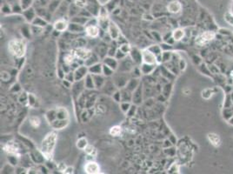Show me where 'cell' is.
Returning <instances> with one entry per match:
<instances>
[{
	"label": "cell",
	"instance_id": "b9f144b4",
	"mask_svg": "<svg viewBox=\"0 0 233 174\" xmlns=\"http://www.w3.org/2000/svg\"><path fill=\"white\" fill-rule=\"evenodd\" d=\"M120 104V110L123 111V113L126 114L128 112V111L130 110V108L131 106V103L129 101H122L119 103Z\"/></svg>",
	"mask_w": 233,
	"mask_h": 174
},
{
	"label": "cell",
	"instance_id": "be15d7a7",
	"mask_svg": "<svg viewBox=\"0 0 233 174\" xmlns=\"http://www.w3.org/2000/svg\"><path fill=\"white\" fill-rule=\"evenodd\" d=\"M38 173V170L37 169H34V168H30L27 172V173Z\"/></svg>",
	"mask_w": 233,
	"mask_h": 174
},
{
	"label": "cell",
	"instance_id": "11a10c76",
	"mask_svg": "<svg viewBox=\"0 0 233 174\" xmlns=\"http://www.w3.org/2000/svg\"><path fill=\"white\" fill-rule=\"evenodd\" d=\"M32 2V0H22V4H21V8L23 10H26L28 8H30L31 3Z\"/></svg>",
	"mask_w": 233,
	"mask_h": 174
},
{
	"label": "cell",
	"instance_id": "f907efd6",
	"mask_svg": "<svg viewBox=\"0 0 233 174\" xmlns=\"http://www.w3.org/2000/svg\"><path fill=\"white\" fill-rule=\"evenodd\" d=\"M127 56H128L127 54H125V52H122V51H121V50L118 48V49H117V51H116V55H115V58H116L118 61H121V60L125 59V58Z\"/></svg>",
	"mask_w": 233,
	"mask_h": 174
},
{
	"label": "cell",
	"instance_id": "5b68a950",
	"mask_svg": "<svg viewBox=\"0 0 233 174\" xmlns=\"http://www.w3.org/2000/svg\"><path fill=\"white\" fill-rule=\"evenodd\" d=\"M136 66V65L134 64V62L132 61V59L130 58L129 55L123 60L119 61V66L117 68V71L120 72H130L132 71V69Z\"/></svg>",
	"mask_w": 233,
	"mask_h": 174
},
{
	"label": "cell",
	"instance_id": "52a82bcc",
	"mask_svg": "<svg viewBox=\"0 0 233 174\" xmlns=\"http://www.w3.org/2000/svg\"><path fill=\"white\" fill-rule=\"evenodd\" d=\"M214 37H215V34L212 31H205L197 38L196 44L197 45H200V46L205 45L210 41L214 39Z\"/></svg>",
	"mask_w": 233,
	"mask_h": 174
},
{
	"label": "cell",
	"instance_id": "f5cc1de1",
	"mask_svg": "<svg viewBox=\"0 0 233 174\" xmlns=\"http://www.w3.org/2000/svg\"><path fill=\"white\" fill-rule=\"evenodd\" d=\"M112 96V98L116 101V102H117V103H120L121 101H122V98H121V92H120V90H116V92H114V93L111 95Z\"/></svg>",
	"mask_w": 233,
	"mask_h": 174
},
{
	"label": "cell",
	"instance_id": "4fadbf2b",
	"mask_svg": "<svg viewBox=\"0 0 233 174\" xmlns=\"http://www.w3.org/2000/svg\"><path fill=\"white\" fill-rule=\"evenodd\" d=\"M51 126L54 130L56 131H60V130H63L65 129V127H67V125L69 124V119H57L55 120L52 122L51 124Z\"/></svg>",
	"mask_w": 233,
	"mask_h": 174
},
{
	"label": "cell",
	"instance_id": "f1b7e54d",
	"mask_svg": "<svg viewBox=\"0 0 233 174\" xmlns=\"http://www.w3.org/2000/svg\"><path fill=\"white\" fill-rule=\"evenodd\" d=\"M31 25L44 28V27H46L48 25V22L45 20V18H44V17H42L40 16H36V17L34 18V20L31 22Z\"/></svg>",
	"mask_w": 233,
	"mask_h": 174
},
{
	"label": "cell",
	"instance_id": "91938a15",
	"mask_svg": "<svg viewBox=\"0 0 233 174\" xmlns=\"http://www.w3.org/2000/svg\"><path fill=\"white\" fill-rule=\"evenodd\" d=\"M225 20L231 25H233V15L230 12H227L225 14Z\"/></svg>",
	"mask_w": 233,
	"mask_h": 174
},
{
	"label": "cell",
	"instance_id": "4dcf8cb0",
	"mask_svg": "<svg viewBox=\"0 0 233 174\" xmlns=\"http://www.w3.org/2000/svg\"><path fill=\"white\" fill-rule=\"evenodd\" d=\"M57 119H69V112L64 107L57 108Z\"/></svg>",
	"mask_w": 233,
	"mask_h": 174
},
{
	"label": "cell",
	"instance_id": "3957f363",
	"mask_svg": "<svg viewBox=\"0 0 233 174\" xmlns=\"http://www.w3.org/2000/svg\"><path fill=\"white\" fill-rule=\"evenodd\" d=\"M130 76L129 72H120L117 71V73H114L112 76V81L115 84L117 89H123L126 86L128 82L130 79Z\"/></svg>",
	"mask_w": 233,
	"mask_h": 174
},
{
	"label": "cell",
	"instance_id": "7c38bea8",
	"mask_svg": "<svg viewBox=\"0 0 233 174\" xmlns=\"http://www.w3.org/2000/svg\"><path fill=\"white\" fill-rule=\"evenodd\" d=\"M129 56L130 57V58L132 59V61L134 62V64L136 66H140L143 63V58H142V51L138 50V48H134L132 47L130 52Z\"/></svg>",
	"mask_w": 233,
	"mask_h": 174
},
{
	"label": "cell",
	"instance_id": "7bdbcfd3",
	"mask_svg": "<svg viewBox=\"0 0 233 174\" xmlns=\"http://www.w3.org/2000/svg\"><path fill=\"white\" fill-rule=\"evenodd\" d=\"M117 49H118V45H117L116 40H115V44H111V45L109 46L108 52H107V56H110V57H115Z\"/></svg>",
	"mask_w": 233,
	"mask_h": 174
},
{
	"label": "cell",
	"instance_id": "30bf717a",
	"mask_svg": "<svg viewBox=\"0 0 233 174\" xmlns=\"http://www.w3.org/2000/svg\"><path fill=\"white\" fill-rule=\"evenodd\" d=\"M101 29L98 25H86L85 26V34L91 39H97L100 36Z\"/></svg>",
	"mask_w": 233,
	"mask_h": 174
},
{
	"label": "cell",
	"instance_id": "e0dca14e",
	"mask_svg": "<svg viewBox=\"0 0 233 174\" xmlns=\"http://www.w3.org/2000/svg\"><path fill=\"white\" fill-rule=\"evenodd\" d=\"M92 75V74H91ZM93 80H94V84H95V87L96 89H102L104 87V84H105V76L103 74H95L92 75Z\"/></svg>",
	"mask_w": 233,
	"mask_h": 174
},
{
	"label": "cell",
	"instance_id": "d4e9b609",
	"mask_svg": "<svg viewBox=\"0 0 233 174\" xmlns=\"http://www.w3.org/2000/svg\"><path fill=\"white\" fill-rule=\"evenodd\" d=\"M108 49L109 47L107 46V43H104L101 44H98V48H97V53L100 57L101 59H104V58L107 56V52H108Z\"/></svg>",
	"mask_w": 233,
	"mask_h": 174
},
{
	"label": "cell",
	"instance_id": "4316f807",
	"mask_svg": "<svg viewBox=\"0 0 233 174\" xmlns=\"http://www.w3.org/2000/svg\"><path fill=\"white\" fill-rule=\"evenodd\" d=\"M84 88L88 89V90H92L95 89V84H94V80L92 78V75L91 73H89L84 79Z\"/></svg>",
	"mask_w": 233,
	"mask_h": 174
},
{
	"label": "cell",
	"instance_id": "83f0119b",
	"mask_svg": "<svg viewBox=\"0 0 233 174\" xmlns=\"http://www.w3.org/2000/svg\"><path fill=\"white\" fill-rule=\"evenodd\" d=\"M208 138H209V141L211 143V145L214 146L215 147H218L221 145L220 138L216 133H209L208 134Z\"/></svg>",
	"mask_w": 233,
	"mask_h": 174
},
{
	"label": "cell",
	"instance_id": "1f68e13d",
	"mask_svg": "<svg viewBox=\"0 0 233 174\" xmlns=\"http://www.w3.org/2000/svg\"><path fill=\"white\" fill-rule=\"evenodd\" d=\"M88 20H89L88 17H83V16H80V15H77V16H75V17L71 18V22H74V23H77V24H79V25H86Z\"/></svg>",
	"mask_w": 233,
	"mask_h": 174
},
{
	"label": "cell",
	"instance_id": "44dd1931",
	"mask_svg": "<svg viewBox=\"0 0 233 174\" xmlns=\"http://www.w3.org/2000/svg\"><path fill=\"white\" fill-rule=\"evenodd\" d=\"M139 84H140L139 79H137V78H131L125 88H126V89H127L128 91H130V92H134V91L138 87Z\"/></svg>",
	"mask_w": 233,
	"mask_h": 174
},
{
	"label": "cell",
	"instance_id": "74e56055",
	"mask_svg": "<svg viewBox=\"0 0 233 174\" xmlns=\"http://www.w3.org/2000/svg\"><path fill=\"white\" fill-rule=\"evenodd\" d=\"M46 119L48 122L51 124L52 122L57 119V109H53V110H50L47 111L46 113Z\"/></svg>",
	"mask_w": 233,
	"mask_h": 174
},
{
	"label": "cell",
	"instance_id": "bcb514c9",
	"mask_svg": "<svg viewBox=\"0 0 233 174\" xmlns=\"http://www.w3.org/2000/svg\"><path fill=\"white\" fill-rule=\"evenodd\" d=\"M74 4L78 6V8H85L88 5V1L87 0H74Z\"/></svg>",
	"mask_w": 233,
	"mask_h": 174
},
{
	"label": "cell",
	"instance_id": "d6986e66",
	"mask_svg": "<svg viewBox=\"0 0 233 174\" xmlns=\"http://www.w3.org/2000/svg\"><path fill=\"white\" fill-rule=\"evenodd\" d=\"M182 9V4H180V2L178 1H172L170 2L167 6V10H168L169 12L173 14L178 13Z\"/></svg>",
	"mask_w": 233,
	"mask_h": 174
},
{
	"label": "cell",
	"instance_id": "603a6c76",
	"mask_svg": "<svg viewBox=\"0 0 233 174\" xmlns=\"http://www.w3.org/2000/svg\"><path fill=\"white\" fill-rule=\"evenodd\" d=\"M139 66H140V69H141L142 74H144V75H149V74L152 73V72L155 71L157 65H149V64H144V63H142Z\"/></svg>",
	"mask_w": 233,
	"mask_h": 174
},
{
	"label": "cell",
	"instance_id": "680465c9",
	"mask_svg": "<svg viewBox=\"0 0 233 174\" xmlns=\"http://www.w3.org/2000/svg\"><path fill=\"white\" fill-rule=\"evenodd\" d=\"M11 79V75L10 73H8L7 71H3L1 72V79L4 81H8L10 80Z\"/></svg>",
	"mask_w": 233,
	"mask_h": 174
},
{
	"label": "cell",
	"instance_id": "7402d4cb",
	"mask_svg": "<svg viewBox=\"0 0 233 174\" xmlns=\"http://www.w3.org/2000/svg\"><path fill=\"white\" fill-rule=\"evenodd\" d=\"M23 15H24V17H25L26 21H27L28 23H31V22L34 20V18L36 17V12H35L34 9H32V8H31V7L28 8V9H26V10H24Z\"/></svg>",
	"mask_w": 233,
	"mask_h": 174
},
{
	"label": "cell",
	"instance_id": "681fc988",
	"mask_svg": "<svg viewBox=\"0 0 233 174\" xmlns=\"http://www.w3.org/2000/svg\"><path fill=\"white\" fill-rule=\"evenodd\" d=\"M37 99L34 95L32 94H28V105L31 107H34L36 106Z\"/></svg>",
	"mask_w": 233,
	"mask_h": 174
},
{
	"label": "cell",
	"instance_id": "6da1fadb",
	"mask_svg": "<svg viewBox=\"0 0 233 174\" xmlns=\"http://www.w3.org/2000/svg\"><path fill=\"white\" fill-rule=\"evenodd\" d=\"M58 140V134L56 132H51L45 136L41 144V151L44 158L48 161L52 160V154Z\"/></svg>",
	"mask_w": 233,
	"mask_h": 174
},
{
	"label": "cell",
	"instance_id": "2e32d148",
	"mask_svg": "<svg viewBox=\"0 0 233 174\" xmlns=\"http://www.w3.org/2000/svg\"><path fill=\"white\" fill-rule=\"evenodd\" d=\"M103 63L104 65L108 66L111 67L112 70H114L116 71L119 66V61L116 59L115 57H110V56H106L103 59Z\"/></svg>",
	"mask_w": 233,
	"mask_h": 174
},
{
	"label": "cell",
	"instance_id": "816d5d0a",
	"mask_svg": "<svg viewBox=\"0 0 233 174\" xmlns=\"http://www.w3.org/2000/svg\"><path fill=\"white\" fill-rule=\"evenodd\" d=\"M56 167H57V170L59 172V173H65V170L67 168V165H65L64 162H59L56 165Z\"/></svg>",
	"mask_w": 233,
	"mask_h": 174
},
{
	"label": "cell",
	"instance_id": "9c48e42d",
	"mask_svg": "<svg viewBox=\"0 0 233 174\" xmlns=\"http://www.w3.org/2000/svg\"><path fill=\"white\" fill-rule=\"evenodd\" d=\"M89 74V68L85 65H82L78 66L74 71V75H75V82L76 81L84 80V78Z\"/></svg>",
	"mask_w": 233,
	"mask_h": 174
},
{
	"label": "cell",
	"instance_id": "f6af8a7d",
	"mask_svg": "<svg viewBox=\"0 0 233 174\" xmlns=\"http://www.w3.org/2000/svg\"><path fill=\"white\" fill-rule=\"evenodd\" d=\"M22 34L23 36L25 38V39H29L31 37V35L32 34L31 33V25H25V26H23L22 28Z\"/></svg>",
	"mask_w": 233,
	"mask_h": 174
},
{
	"label": "cell",
	"instance_id": "ab89813d",
	"mask_svg": "<svg viewBox=\"0 0 233 174\" xmlns=\"http://www.w3.org/2000/svg\"><path fill=\"white\" fill-rule=\"evenodd\" d=\"M29 122H30V124L33 127V128H39L41 124V120L39 117L37 116H31L30 119H29Z\"/></svg>",
	"mask_w": 233,
	"mask_h": 174
},
{
	"label": "cell",
	"instance_id": "277c9868",
	"mask_svg": "<svg viewBox=\"0 0 233 174\" xmlns=\"http://www.w3.org/2000/svg\"><path fill=\"white\" fill-rule=\"evenodd\" d=\"M71 52L74 55L76 59L84 62H84L91 57L93 52L86 47H75L71 51Z\"/></svg>",
	"mask_w": 233,
	"mask_h": 174
},
{
	"label": "cell",
	"instance_id": "ba28073f",
	"mask_svg": "<svg viewBox=\"0 0 233 174\" xmlns=\"http://www.w3.org/2000/svg\"><path fill=\"white\" fill-rule=\"evenodd\" d=\"M84 169V173L87 174H98L100 173L99 165L94 160L87 161Z\"/></svg>",
	"mask_w": 233,
	"mask_h": 174
},
{
	"label": "cell",
	"instance_id": "8992f818",
	"mask_svg": "<svg viewBox=\"0 0 233 174\" xmlns=\"http://www.w3.org/2000/svg\"><path fill=\"white\" fill-rule=\"evenodd\" d=\"M142 58L143 63L149 64V65H158L157 56L153 52H151L148 48L142 50Z\"/></svg>",
	"mask_w": 233,
	"mask_h": 174
},
{
	"label": "cell",
	"instance_id": "d590c367",
	"mask_svg": "<svg viewBox=\"0 0 233 174\" xmlns=\"http://www.w3.org/2000/svg\"><path fill=\"white\" fill-rule=\"evenodd\" d=\"M122 131L123 130H122V127L120 125H114V126L111 127L109 133L112 137H118V136H120V134L122 133Z\"/></svg>",
	"mask_w": 233,
	"mask_h": 174
},
{
	"label": "cell",
	"instance_id": "cb8c5ba5",
	"mask_svg": "<svg viewBox=\"0 0 233 174\" xmlns=\"http://www.w3.org/2000/svg\"><path fill=\"white\" fill-rule=\"evenodd\" d=\"M89 68V73L92 75L95 74H103V62L97 63L91 66L88 67Z\"/></svg>",
	"mask_w": 233,
	"mask_h": 174
},
{
	"label": "cell",
	"instance_id": "7dc6e473",
	"mask_svg": "<svg viewBox=\"0 0 233 174\" xmlns=\"http://www.w3.org/2000/svg\"><path fill=\"white\" fill-rule=\"evenodd\" d=\"M86 40L84 38H78L75 40V47H85Z\"/></svg>",
	"mask_w": 233,
	"mask_h": 174
},
{
	"label": "cell",
	"instance_id": "9a60e30c",
	"mask_svg": "<svg viewBox=\"0 0 233 174\" xmlns=\"http://www.w3.org/2000/svg\"><path fill=\"white\" fill-rule=\"evenodd\" d=\"M68 31H69V32L73 33V34L85 32V25H79V24L74 23V22H70L69 23V27H68Z\"/></svg>",
	"mask_w": 233,
	"mask_h": 174
},
{
	"label": "cell",
	"instance_id": "d6a6232c",
	"mask_svg": "<svg viewBox=\"0 0 233 174\" xmlns=\"http://www.w3.org/2000/svg\"><path fill=\"white\" fill-rule=\"evenodd\" d=\"M120 92H121L122 101H129V102L132 101V92H130L126 88L120 89Z\"/></svg>",
	"mask_w": 233,
	"mask_h": 174
},
{
	"label": "cell",
	"instance_id": "f546056e",
	"mask_svg": "<svg viewBox=\"0 0 233 174\" xmlns=\"http://www.w3.org/2000/svg\"><path fill=\"white\" fill-rule=\"evenodd\" d=\"M172 39L175 41H180L183 39L184 37V31L181 29V28H178V29H175L173 31H172Z\"/></svg>",
	"mask_w": 233,
	"mask_h": 174
},
{
	"label": "cell",
	"instance_id": "836d02e7",
	"mask_svg": "<svg viewBox=\"0 0 233 174\" xmlns=\"http://www.w3.org/2000/svg\"><path fill=\"white\" fill-rule=\"evenodd\" d=\"M75 61H76V58L74 57V55L71 53V52L65 54V56H64V64L71 66Z\"/></svg>",
	"mask_w": 233,
	"mask_h": 174
},
{
	"label": "cell",
	"instance_id": "484cf974",
	"mask_svg": "<svg viewBox=\"0 0 233 174\" xmlns=\"http://www.w3.org/2000/svg\"><path fill=\"white\" fill-rule=\"evenodd\" d=\"M100 57L98 55L97 52H92V54L91 55V57L84 62V65L87 67H90L97 63H99L100 62Z\"/></svg>",
	"mask_w": 233,
	"mask_h": 174
},
{
	"label": "cell",
	"instance_id": "db71d44e",
	"mask_svg": "<svg viewBox=\"0 0 233 174\" xmlns=\"http://www.w3.org/2000/svg\"><path fill=\"white\" fill-rule=\"evenodd\" d=\"M136 112H137V105L133 104V105H131V106H130V110L128 111V112L126 113V115L128 117H133L136 114Z\"/></svg>",
	"mask_w": 233,
	"mask_h": 174
},
{
	"label": "cell",
	"instance_id": "94428289",
	"mask_svg": "<svg viewBox=\"0 0 233 174\" xmlns=\"http://www.w3.org/2000/svg\"><path fill=\"white\" fill-rule=\"evenodd\" d=\"M62 84L65 85V87L68 88V89H71V88H72V86H73V83L66 80V79H63V80H62Z\"/></svg>",
	"mask_w": 233,
	"mask_h": 174
},
{
	"label": "cell",
	"instance_id": "ffe728a7",
	"mask_svg": "<svg viewBox=\"0 0 233 174\" xmlns=\"http://www.w3.org/2000/svg\"><path fill=\"white\" fill-rule=\"evenodd\" d=\"M4 151L7 152L8 154H17L18 152V147L14 142H8L4 146Z\"/></svg>",
	"mask_w": 233,
	"mask_h": 174
},
{
	"label": "cell",
	"instance_id": "8fae6325",
	"mask_svg": "<svg viewBox=\"0 0 233 174\" xmlns=\"http://www.w3.org/2000/svg\"><path fill=\"white\" fill-rule=\"evenodd\" d=\"M68 27H69V22L65 18H59L56 20L53 24V29L60 33L68 31Z\"/></svg>",
	"mask_w": 233,
	"mask_h": 174
},
{
	"label": "cell",
	"instance_id": "6125c7cd",
	"mask_svg": "<svg viewBox=\"0 0 233 174\" xmlns=\"http://www.w3.org/2000/svg\"><path fill=\"white\" fill-rule=\"evenodd\" d=\"M74 173V168L72 166H67L66 170H65V174H71Z\"/></svg>",
	"mask_w": 233,
	"mask_h": 174
},
{
	"label": "cell",
	"instance_id": "e575fe53",
	"mask_svg": "<svg viewBox=\"0 0 233 174\" xmlns=\"http://www.w3.org/2000/svg\"><path fill=\"white\" fill-rule=\"evenodd\" d=\"M88 140L86 138L83 137V138H78L76 142V146L79 149V150H84V148L88 146Z\"/></svg>",
	"mask_w": 233,
	"mask_h": 174
},
{
	"label": "cell",
	"instance_id": "f35d334b",
	"mask_svg": "<svg viewBox=\"0 0 233 174\" xmlns=\"http://www.w3.org/2000/svg\"><path fill=\"white\" fill-rule=\"evenodd\" d=\"M114 73H115L114 70H112L111 67L104 65L103 63V75L104 76H105L106 78H110V77H112Z\"/></svg>",
	"mask_w": 233,
	"mask_h": 174
},
{
	"label": "cell",
	"instance_id": "5bb4252c",
	"mask_svg": "<svg viewBox=\"0 0 233 174\" xmlns=\"http://www.w3.org/2000/svg\"><path fill=\"white\" fill-rule=\"evenodd\" d=\"M107 31H108V33L110 34V36H111V38L112 39V40H116L117 38L121 35L118 27L116 26V24L113 23V22H110V25H109Z\"/></svg>",
	"mask_w": 233,
	"mask_h": 174
},
{
	"label": "cell",
	"instance_id": "ac0fdd59",
	"mask_svg": "<svg viewBox=\"0 0 233 174\" xmlns=\"http://www.w3.org/2000/svg\"><path fill=\"white\" fill-rule=\"evenodd\" d=\"M141 84L138 85V87L132 92V102L135 105H139L142 103V88Z\"/></svg>",
	"mask_w": 233,
	"mask_h": 174
},
{
	"label": "cell",
	"instance_id": "8d00e7d4",
	"mask_svg": "<svg viewBox=\"0 0 233 174\" xmlns=\"http://www.w3.org/2000/svg\"><path fill=\"white\" fill-rule=\"evenodd\" d=\"M84 152H85L87 155H91V156H93V157H96L97 154H98V150H97V148L95 147L94 146H92V145H90V144H88V146L84 148Z\"/></svg>",
	"mask_w": 233,
	"mask_h": 174
},
{
	"label": "cell",
	"instance_id": "7a4b0ae2",
	"mask_svg": "<svg viewBox=\"0 0 233 174\" xmlns=\"http://www.w3.org/2000/svg\"><path fill=\"white\" fill-rule=\"evenodd\" d=\"M8 50L16 58H24L26 52V42L21 39H13L8 43Z\"/></svg>",
	"mask_w": 233,
	"mask_h": 174
},
{
	"label": "cell",
	"instance_id": "c3c4849f",
	"mask_svg": "<svg viewBox=\"0 0 233 174\" xmlns=\"http://www.w3.org/2000/svg\"><path fill=\"white\" fill-rule=\"evenodd\" d=\"M64 79H66V80L70 81L71 83H75V75H74V71H71L69 72H67L65 74V77Z\"/></svg>",
	"mask_w": 233,
	"mask_h": 174
},
{
	"label": "cell",
	"instance_id": "60d3db41",
	"mask_svg": "<svg viewBox=\"0 0 233 174\" xmlns=\"http://www.w3.org/2000/svg\"><path fill=\"white\" fill-rule=\"evenodd\" d=\"M17 156H19L18 154H8V157H7V159L9 161V164L12 166H15L17 165L18 163V159L19 157H17Z\"/></svg>",
	"mask_w": 233,
	"mask_h": 174
},
{
	"label": "cell",
	"instance_id": "6f0895ef",
	"mask_svg": "<svg viewBox=\"0 0 233 174\" xmlns=\"http://www.w3.org/2000/svg\"><path fill=\"white\" fill-rule=\"evenodd\" d=\"M116 44H117V45H118V47L120 46V45H122L123 44H125V43H127L128 41L126 40V39L123 36V35H120L118 38H117V39L116 40Z\"/></svg>",
	"mask_w": 233,
	"mask_h": 174
},
{
	"label": "cell",
	"instance_id": "9f6ffc18",
	"mask_svg": "<svg viewBox=\"0 0 233 174\" xmlns=\"http://www.w3.org/2000/svg\"><path fill=\"white\" fill-rule=\"evenodd\" d=\"M65 74H66V72H65V70H64L62 67H59V68L58 69V77L61 80H63V79H65Z\"/></svg>",
	"mask_w": 233,
	"mask_h": 174
},
{
	"label": "cell",
	"instance_id": "ee69618b",
	"mask_svg": "<svg viewBox=\"0 0 233 174\" xmlns=\"http://www.w3.org/2000/svg\"><path fill=\"white\" fill-rule=\"evenodd\" d=\"M118 48H119L123 52H125V53L127 54V55H129L130 52V51H131V49H132V47L130 46V44L128 42L125 43V44H123L120 45Z\"/></svg>",
	"mask_w": 233,
	"mask_h": 174
}]
</instances>
